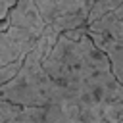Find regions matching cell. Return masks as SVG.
<instances>
[{
	"label": "cell",
	"mask_w": 123,
	"mask_h": 123,
	"mask_svg": "<svg viewBox=\"0 0 123 123\" xmlns=\"http://www.w3.org/2000/svg\"><path fill=\"white\" fill-rule=\"evenodd\" d=\"M46 123H115L123 119V85L85 27L58 35L44 56Z\"/></svg>",
	"instance_id": "6da1fadb"
},
{
	"label": "cell",
	"mask_w": 123,
	"mask_h": 123,
	"mask_svg": "<svg viewBox=\"0 0 123 123\" xmlns=\"http://www.w3.org/2000/svg\"><path fill=\"white\" fill-rule=\"evenodd\" d=\"M96 0H37L46 27L56 33L86 27Z\"/></svg>",
	"instance_id": "7a4b0ae2"
},
{
	"label": "cell",
	"mask_w": 123,
	"mask_h": 123,
	"mask_svg": "<svg viewBox=\"0 0 123 123\" xmlns=\"http://www.w3.org/2000/svg\"><path fill=\"white\" fill-rule=\"evenodd\" d=\"M85 29L92 37L96 46L106 52L113 75L123 85V17L108 12L88 23Z\"/></svg>",
	"instance_id": "3957f363"
},
{
	"label": "cell",
	"mask_w": 123,
	"mask_h": 123,
	"mask_svg": "<svg viewBox=\"0 0 123 123\" xmlns=\"http://www.w3.org/2000/svg\"><path fill=\"white\" fill-rule=\"evenodd\" d=\"M38 38L40 37H35L33 33L21 27L10 25L4 31L0 29V67L15 60H23Z\"/></svg>",
	"instance_id": "277c9868"
},
{
	"label": "cell",
	"mask_w": 123,
	"mask_h": 123,
	"mask_svg": "<svg viewBox=\"0 0 123 123\" xmlns=\"http://www.w3.org/2000/svg\"><path fill=\"white\" fill-rule=\"evenodd\" d=\"M8 21L13 27L27 29L35 37H42L46 33V21L37 6V0H17L15 6L8 13Z\"/></svg>",
	"instance_id": "5b68a950"
},
{
	"label": "cell",
	"mask_w": 123,
	"mask_h": 123,
	"mask_svg": "<svg viewBox=\"0 0 123 123\" xmlns=\"http://www.w3.org/2000/svg\"><path fill=\"white\" fill-rule=\"evenodd\" d=\"M19 111H21L19 104L0 98V123H15L19 117Z\"/></svg>",
	"instance_id": "8992f818"
},
{
	"label": "cell",
	"mask_w": 123,
	"mask_h": 123,
	"mask_svg": "<svg viewBox=\"0 0 123 123\" xmlns=\"http://www.w3.org/2000/svg\"><path fill=\"white\" fill-rule=\"evenodd\" d=\"M121 4H123V0H96V4H94V8H92V13H90L88 23H92L94 19L102 17L104 13H108V12L115 10V8H119ZM88 23H86V25H88Z\"/></svg>",
	"instance_id": "52a82bcc"
},
{
	"label": "cell",
	"mask_w": 123,
	"mask_h": 123,
	"mask_svg": "<svg viewBox=\"0 0 123 123\" xmlns=\"http://www.w3.org/2000/svg\"><path fill=\"white\" fill-rule=\"evenodd\" d=\"M15 2H17V0H0V21L8 17V13H10V10L15 6Z\"/></svg>",
	"instance_id": "ba28073f"
},
{
	"label": "cell",
	"mask_w": 123,
	"mask_h": 123,
	"mask_svg": "<svg viewBox=\"0 0 123 123\" xmlns=\"http://www.w3.org/2000/svg\"><path fill=\"white\" fill-rule=\"evenodd\" d=\"M111 13H113V15H119V17H123V4H121L119 8H115V10H111Z\"/></svg>",
	"instance_id": "9c48e42d"
},
{
	"label": "cell",
	"mask_w": 123,
	"mask_h": 123,
	"mask_svg": "<svg viewBox=\"0 0 123 123\" xmlns=\"http://www.w3.org/2000/svg\"><path fill=\"white\" fill-rule=\"evenodd\" d=\"M115 123H123V119H121V121H115Z\"/></svg>",
	"instance_id": "30bf717a"
}]
</instances>
